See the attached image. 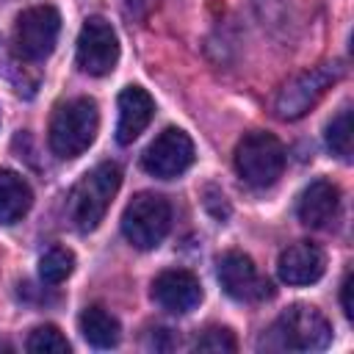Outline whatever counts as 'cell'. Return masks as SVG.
I'll use <instances>...</instances> for the list:
<instances>
[{
    "instance_id": "1",
    "label": "cell",
    "mask_w": 354,
    "mask_h": 354,
    "mask_svg": "<svg viewBox=\"0 0 354 354\" xmlns=\"http://www.w3.org/2000/svg\"><path fill=\"white\" fill-rule=\"evenodd\" d=\"M97 130H100L97 102L91 97H75L55 108L50 119L47 141L53 155H58L61 160H72L94 144Z\"/></svg>"
},
{
    "instance_id": "2",
    "label": "cell",
    "mask_w": 354,
    "mask_h": 354,
    "mask_svg": "<svg viewBox=\"0 0 354 354\" xmlns=\"http://www.w3.org/2000/svg\"><path fill=\"white\" fill-rule=\"evenodd\" d=\"M122 185V171L116 163L105 160L86 171L69 194V218L80 232H91L105 218L116 191Z\"/></svg>"
},
{
    "instance_id": "3",
    "label": "cell",
    "mask_w": 354,
    "mask_h": 354,
    "mask_svg": "<svg viewBox=\"0 0 354 354\" xmlns=\"http://www.w3.org/2000/svg\"><path fill=\"white\" fill-rule=\"evenodd\" d=\"M343 77V66L340 64H321V66H313V69H304L299 72L296 77H290L277 100H274V113L282 119V122H296L301 119L310 108L318 105V100Z\"/></svg>"
},
{
    "instance_id": "4",
    "label": "cell",
    "mask_w": 354,
    "mask_h": 354,
    "mask_svg": "<svg viewBox=\"0 0 354 354\" xmlns=\"http://www.w3.org/2000/svg\"><path fill=\"white\" fill-rule=\"evenodd\" d=\"M285 169V149L277 136L266 130L246 133L235 147V171L254 188L274 185Z\"/></svg>"
},
{
    "instance_id": "5",
    "label": "cell",
    "mask_w": 354,
    "mask_h": 354,
    "mask_svg": "<svg viewBox=\"0 0 354 354\" xmlns=\"http://www.w3.org/2000/svg\"><path fill=\"white\" fill-rule=\"evenodd\" d=\"M169 227H171V205L152 191L136 194L122 213V232L127 243H133L141 252L155 249L166 238Z\"/></svg>"
},
{
    "instance_id": "6",
    "label": "cell",
    "mask_w": 354,
    "mask_h": 354,
    "mask_svg": "<svg viewBox=\"0 0 354 354\" xmlns=\"http://www.w3.org/2000/svg\"><path fill=\"white\" fill-rule=\"evenodd\" d=\"M274 335L282 348L321 351L332 343V324L313 304H290L274 324Z\"/></svg>"
},
{
    "instance_id": "7",
    "label": "cell",
    "mask_w": 354,
    "mask_h": 354,
    "mask_svg": "<svg viewBox=\"0 0 354 354\" xmlns=\"http://www.w3.org/2000/svg\"><path fill=\"white\" fill-rule=\"evenodd\" d=\"M61 33V14L55 6H30L14 22V50L25 61H41L53 53Z\"/></svg>"
},
{
    "instance_id": "8",
    "label": "cell",
    "mask_w": 354,
    "mask_h": 354,
    "mask_svg": "<svg viewBox=\"0 0 354 354\" xmlns=\"http://www.w3.org/2000/svg\"><path fill=\"white\" fill-rule=\"evenodd\" d=\"M119 61V36L102 17H88L77 36V66L86 75L102 77L116 69Z\"/></svg>"
},
{
    "instance_id": "9",
    "label": "cell",
    "mask_w": 354,
    "mask_h": 354,
    "mask_svg": "<svg viewBox=\"0 0 354 354\" xmlns=\"http://www.w3.org/2000/svg\"><path fill=\"white\" fill-rule=\"evenodd\" d=\"M191 163H194V141L180 127H166L163 133H158L155 141L141 155V166L158 180L180 177Z\"/></svg>"
},
{
    "instance_id": "10",
    "label": "cell",
    "mask_w": 354,
    "mask_h": 354,
    "mask_svg": "<svg viewBox=\"0 0 354 354\" xmlns=\"http://www.w3.org/2000/svg\"><path fill=\"white\" fill-rule=\"evenodd\" d=\"M218 282L235 301H266L274 296V285L257 271L254 260L235 249L218 257Z\"/></svg>"
},
{
    "instance_id": "11",
    "label": "cell",
    "mask_w": 354,
    "mask_h": 354,
    "mask_svg": "<svg viewBox=\"0 0 354 354\" xmlns=\"http://www.w3.org/2000/svg\"><path fill=\"white\" fill-rule=\"evenodd\" d=\"M152 299L163 310H169L174 315H185L202 301V285L191 271L169 268L152 279Z\"/></svg>"
},
{
    "instance_id": "12",
    "label": "cell",
    "mask_w": 354,
    "mask_h": 354,
    "mask_svg": "<svg viewBox=\"0 0 354 354\" xmlns=\"http://www.w3.org/2000/svg\"><path fill=\"white\" fill-rule=\"evenodd\" d=\"M326 271V254L318 243L296 241L288 249H282L277 260V274L288 285H313Z\"/></svg>"
},
{
    "instance_id": "13",
    "label": "cell",
    "mask_w": 354,
    "mask_h": 354,
    "mask_svg": "<svg viewBox=\"0 0 354 354\" xmlns=\"http://www.w3.org/2000/svg\"><path fill=\"white\" fill-rule=\"evenodd\" d=\"M155 116V100L141 86H127L119 94V122H116V141L133 144Z\"/></svg>"
},
{
    "instance_id": "14",
    "label": "cell",
    "mask_w": 354,
    "mask_h": 354,
    "mask_svg": "<svg viewBox=\"0 0 354 354\" xmlns=\"http://www.w3.org/2000/svg\"><path fill=\"white\" fill-rule=\"evenodd\" d=\"M340 207V188L332 180H313L299 199V221L304 227L321 230L326 227Z\"/></svg>"
},
{
    "instance_id": "15",
    "label": "cell",
    "mask_w": 354,
    "mask_h": 354,
    "mask_svg": "<svg viewBox=\"0 0 354 354\" xmlns=\"http://www.w3.org/2000/svg\"><path fill=\"white\" fill-rule=\"evenodd\" d=\"M33 205V191L11 169H0V224H17L25 218V213Z\"/></svg>"
},
{
    "instance_id": "16",
    "label": "cell",
    "mask_w": 354,
    "mask_h": 354,
    "mask_svg": "<svg viewBox=\"0 0 354 354\" xmlns=\"http://www.w3.org/2000/svg\"><path fill=\"white\" fill-rule=\"evenodd\" d=\"M80 335L86 337V343L88 346H94V348H113L116 343H119V337H122V326H119V321L105 310V307H97V304H91V307H86L83 313H80Z\"/></svg>"
},
{
    "instance_id": "17",
    "label": "cell",
    "mask_w": 354,
    "mask_h": 354,
    "mask_svg": "<svg viewBox=\"0 0 354 354\" xmlns=\"http://www.w3.org/2000/svg\"><path fill=\"white\" fill-rule=\"evenodd\" d=\"M326 147L340 160H351V108L343 105L326 124Z\"/></svg>"
},
{
    "instance_id": "18",
    "label": "cell",
    "mask_w": 354,
    "mask_h": 354,
    "mask_svg": "<svg viewBox=\"0 0 354 354\" xmlns=\"http://www.w3.org/2000/svg\"><path fill=\"white\" fill-rule=\"evenodd\" d=\"M75 268V254L66 246H53L39 260V277L47 285H61Z\"/></svg>"
},
{
    "instance_id": "19",
    "label": "cell",
    "mask_w": 354,
    "mask_h": 354,
    "mask_svg": "<svg viewBox=\"0 0 354 354\" xmlns=\"http://www.w3.org/2000/svg\"><path fill=\"white\" fill-rule=\"evenodd\" d=\"M25 348L30 354H69V340L61 335L58 326L53 324H44V326H36L30 335H28V343Z\"/></svg>"
},
{
    "instance_id": "20",
    "label": "cell",
    "mask_w": 354,
    "mask_h": 354,
    "mask_svg": "<svg viewBox=\"0 0 354 354\" xmlns=\"http://www.w3.org/2000/svg\"><path fill=\"white\" fill-rule=\"evenodd\" d=\"M196 351H235V335L230 329H207L202 337H196L194 343Z\"/></svg>"
},
{
    "instance_id": "21",
    "label": "cell",
    "mask_w": 354,
    "mask_h": 354,
    "mask_svg": "<svg viewBox=\"0 0 354 354\" xmlns=\"http://www.w3.org/2000/svg\"><path fill=\"white\" fill-rule=\"evenodd\" d=\"M351 274H346V279H343V285H340V301H343V313H346V318L351 321L354 318V301H351Z\"/></svg>"
},
{
    "instance_id": "22",
    "label": "cell",
    "mask_w": 354,
    "mask_h": 354,
    "mask_svg": "<svg viewBox=\"0 0 354 354\" xmlns=\"http://www.w3.org/2000/svg\"><path fill=\"white\" fill-rule=\"evenodd\" d=\"M0 348H3V351H11V346H8V343H0Z\"/></svg>"
}]
</instances>
